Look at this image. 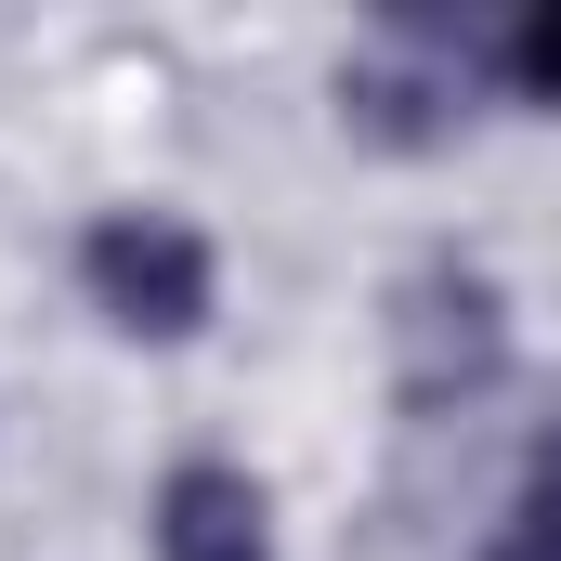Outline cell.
I'll list each match as a JSON object with an SVG mask.
<instances>
[{
    "instance_id": "obj_4",
    "label": "cell",
    "mask_w": 561,
    "mask_h": 561,
    "mask_svg": "<svg viewBox=\"0 0 561 561\" xmlns=\"http://www.w3.org/2000/svg\"><path fill=\"white\" fill-rule=\"evenodd\" d=\"M510 561H561V431L536 444V470L510 496Z\"/></svg>"
},
{
    "instance_id": "obj_1",
    "label": "cell",
    "mask_w": 561,
    "mask_h": 561,
    "mask_svg": "<svg viewBox=\"0 0 561 561\" xmlns=\"http://www.w3.org/2000/svg\"><path fill=\"white\" fill-rule=\"evenodd\" d=\"M79 275H92V300H105V327H131V340H196V327L222 313L209 236L170 222V209H105V222L79 236Z\"/></svg>"
},
{
    "instance_id": "obj_3",
    "label": "cell",
    "mask_w": 561,
    "mask_h": 561,
    "mask_svg": "<svg viewBox=\"0 0 561 561\" xmlns=\"http://www.w3.org/2000/svg\"><path fill=\"white\" fill-rule=\"evenodd\" d=\"M157 561H275V510L236 457H183L157 483Z\"/></svg>"
},
{
    "instance_id": "obj_2",
    "label": "cell",
    "mask_w": 561,
    "mask_h": 561,
    "mask_svg": "<svg viewBox=\"0 0 561 561\" xmlns=\"http://www.w3.org/2000/svg\"><path fill=\"white\" fill-rule=\"evenodd\" d=\"M496 366H510L496 287L470 275V262H419L405 300H392V379H405V405H457V392H483Z\"/></svg>"
},
{
    "instance_id": "obj_5",
    "label": "cell",
    "mask_w": 561,
    "mask_h": 561,
    "mask_svg": "<svg viewBox=\"0 0 561 561\" xmlns=\"http://www.w3.org/2000/svg\"><path fill=\"white\" fill-rule=\"evenodd\" d=\"M510 79H523L536 105H561V0H536V13L510 26Z\"/></svg>"
}]
</instances>
